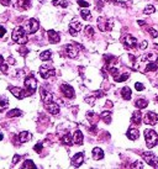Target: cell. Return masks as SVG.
<instances>
[{
	"label": "cell",
	"instance_id": "1",
	"mask_svg": "<svg viewBox=\"0 0 158 169\" xmlns=\"http://www.w3.org/2000/svg\"><path fill=\"white\" fill-rule=\"evenodd\" d=\"M11 39H13L14 42H16L19 45H25L28 41V37H27V35H26V32H25V30H24L22 26L15 27V30L13 31Z\"/></svg>",
	"mask_w": 158,
	"mask_h": 169
},
{
	"label": "cell",
	"instance_id": "2",
	"mask_svg": "<svg viewBox=\"0 0 158 169\" xmlns=\"http://www.w3.org/2000/svg\"><path fill=\"white\" fill-rule=\"evenodd\" d=\"M145 140H146V143H147V147L148 148H153L157 142H158V134L156 131L153 130H146L145 131Z\"/></svg>",
	"mask_w": 158,
	"mask_h": 169
},
{
	"label": "cell",
	"instance_id": "3",
	"mask_svg": "<svg viewBox=\"0 0 158 169\" xmlns=\"http://www.w3.org/2000/svg\"><path fill=\"white\" fill-rule=\"evenodd\" d=\"M40 74H41V77L43 79H48L50 77H53L56 74V71H54L53 67L50 65V64H42L40 67Z\"/></svg>",
	"mask_w": 158,
	"mask_h": 169
},
{
	"label": "cell",
	"instance_id": "4",
	"mask_svg": "<svg viewBox=\"0 0 158 169\" xmlns=\"http://www.w3.org/2000/svg\"><path fill=\"white\" fill-rule=\"evenodd\" d=\"M142 157L146 160V163H148L151 167L158 168V158L156 157V154H153L151 152H143L142 153Z\"/></svg>",
	"mask_w": 158,
	"mask_h": 169
},
{
	"label": "cell",
	"instance_id": "5",
	"mask_svg": "<svg viewBox=\"0 0 158 169\" xmlns=\"http://www.w3.org/2000/svg\"><path fill=\"white\" fill-rule=\"evenodd\" d=\"M25 86H26V90L30 93V95L34 94V93L36 91V89H37V82H36V79H35L32 75L28 77V78H26V80H25Z\"/></svg>",
	"mask_w": 158,
	"mask_h": 169
},
{
	"label": "cell",
	"instance_id": "6",
	"mask_svg": "<svg viewBox=\"0 0 158 169\" xmlns=\"http://www.w3.org/2000/svg\"><path fill=\"white\" fill-rule=\"evenodd\" d=\"M9 90H10L11 94H13L15 97H17V99H24V97H26V96L30 95V93H28L27 90H22V89L17 88V86H9Z\"/></svg>",
	"mask_w": 158,
	"mask_h": 169
},
{
	"label": "cell",
	"instance_id": "7",
	"mask_svg": "<svg viewBox=\"0 0 158 169\" xmlns=\"http://www.w3.org/2000/svg\"><path fill=\"white\" fill-rule=\"evenodd\" d=\"M121 41L126 47H129V48H135L137 46V40L132 35H125L121 39Z\"/></svg>",
	"mask_w": 158,
	"mask_h": 169
},
{
	"label": "cell",
	"instance_id": "8",
	"mask_svg": "<svg viewBox=\"0 0 158 169\" xmlns=\"http://www.w3.org/2000/svg\"><path fill=\"white\" fill-rule=\"evenodd\" d=\"M98 27H99V30L100 31H103V32H105V31H109V30H111V21H109L106 17H99L98 19Z\"/></svg>",
	"mask_w": 158,
	"mask_h": 169
},
{
	"label": "cell",
	"instance_id": "9",
	"mask_svg": "<svg viewBox=\"0 0 158 169\" xmlns=\"http://www.w3.org/2000/svg\"><path fill=\"white\" fill-rule=\"evenodd\" d=\"M143 121H145L146 125L154 126L157 123V121H158V115L156 112H153V111H148V112H146V115L143 117Z\"/></svg>",
	"mask_w": 158,
	"mask_h": 169
},
{
	"label": "cell",
	"instance_id": "10",
	"mask_svg": "<svg viewBox=\"0 0 158 169\" xmlns=\"http://www.w3.org/2000/svg\"><path fill=\"white\" fill-rule=\"evenodd\" d=\"M61 91L64 94L66 97H69V99H73V97H74V89H73L69 84L63 83V84L61 85Z\"/></svg>",
	"mask_w": 158,
	"mask_h": 169
},
{
	"label": "cell",
	"instance_id": "11",
	"mask_svg": "<svg viewBox=\"0 0 158 169\" xmlns=\"http://www.w3.org/2000/svg\"><path fill=\"white\" fill-rule=\"evenodd\" d=\"M40 28V24L36 19H30L27 22V33H35Z\"/></svg>",
	"mask_w": 158,
	"mask_h": 169
},
{
	"label": "cell",
	"instance_id": "12",
	"mask_svg": "<svg viewBox=\"0 0 158 169\" xmlns=\"http://www.w3.org/2000/svg\"><path fill=\"white\" fill-rule=\"evenodd\" d=\"M78 52H79V50L74 43H69L66 46V53L69 58H75L78 56Z\"/></svg>",
	"mask_w": 158,
	"mask_h": 169
},
{
	"label": "cell",
	"instance_id": "13",
	"mask_svg": "<svg viewBox=\"0 0 158 169\" xmlns=\"http://www.w3.org/2000/svg\"><path fill=\"white\" fill-rule=\"evenodd\" d=\"M80 30H82V24L78 22L77 20H73L69 25V33L72 36H77Z\"/></svg>",
	"mask_w": 158,
	"mask_h": 169
},
{
	"label": "cell",
	"instance_id": "14",
	"mask_svg": "<svg viewBox=\"0 0 158 169\" xmlns=\"http://www.w3.org/2000/svg\"><path fill=\"white\" fill-rule=\"evenodd\" d=\"M40 93H41V100L43 101L45 104H48V103H51L52 101V94L50 93V91H47V90H45L43 88H41L40 89Z\"/></svg>",
	"mask_w": 158,
	"mask_h": 169
},
{
	"label": "cell",
	"instance_id": "15",
	"mask_svg": "<svg viewBox=\"0 0 158 169\" xmlns=\"http://www.w3.org/2000/svg\"><path fill=\"white\" fill-rule=\"evenodd\" d=\"M84 162V154L83 153H77L73 158H72V165L73 167H80Z\"/></svg>",
	"mask_w": 158,
	"mask_h": 169
},
{
	"label": "cell",
	"instance_id": "16",
	"mask_svg": "<svg viewBox=\"0 0 158 169\" xmlns=\"http://www.w3.org/2000/svg\"><path fill=\"white\" fill-rule=\"evenodd\" d=\"M126 136L129 137V140L135 141V140H137V138H138V136H140V132H138V130H137V128L131 127V128H129L127 133H126Z\"/></svg>",
	"mask_w": 158,
	"mask_h": 169
},
{
	"label": "cell",
	"instance_id": "17",
	"mask_svg": "<svg viewBox=\"0 0 158 169\" xmlns=\"http://www.w3.org/2000/svg\"><path fill=\"white\" fill-rule=\"evenodd\" d=\"M47 35H48L50 42H52V43H58L59 40H61V36L58 35V33H57L54 30H50V31L47 32Z\"/></svg>",
	"mask_w": 158,
	"mask_h": 169
},
{
	"label": "cell",
	"instance_id": "18",
	"mask_svg": "<svg viewBox=\"0 0 158 169\" xmlns=\"http://www.w3.org/2000/svg\"><path fill=\"white\" fill-rule=\"evenodd\" d=\"M46 109H47V111L50 112V114H52V115H57L58 112H59V106H58V104H56V103H48V104H46Z\"/></svg>",
	"mask_w": 158,
	"mask_h": 169
},
{
	"label": "cell",
	"instance_id": "19",
	"mask_svg": "<svg viewBox=\"0 0 158 169\" xmlns=\"http://www.w3.org/2000/svg\"><path fill=\"white\" fill-rule=\"evenodd\" d=\"M93 158L95 160H99V159H103L104 158V151L99 147H95L93 149Z\"/></svg>",
	"mask_w": 158,
	"mask_h": 169
},
{
	"label": "cell",
	"instance_id": "20",
	"mask_svg": "<svg viewBox=\"0 0 158 169\" xmlns=\"http://www.w3.org/2000/svg\"><path fill=\"white\" fill-rule=\"evenodd\" d=\"M142 119H143V115L141 114V111H135L132 114V117H131V121L136 125H141L142 122Z\"/></svg>",
	"mask_w": 158,
	"mask_h": 169
},
{
	"label": "cell",
	"instance_id": "21",
	"mask_svg": "<svg viewBox=\"0 0 158 169\" xmlns=\"http://www.w3.org/2000/svg\"><path fill=\"white\" fill-rule=\"evenodd\" d=\"M31 133L30 132H27V131H24V132H21L20 134H19V142H21V143H25V142H27V141H30L31 140Z\"/></svg>",
	"mask_w": 158,
	"mask_h": 169
},
{
	"label": "cell",
	"instance_id": "22",
	"mask_svg": "<svg viewBox=\"0 0 158 169\" xmlns=\"http://www.w3.org/2000/svg\"><path fill=\"white\" fill-rule=\"evenodd\" d=\"M74 143L75 145H83V140H84V137H83V133H82V131H79V130H77L75 132H74Z\"/></svg>",
	"mask_w": 158,
	"mask_h": 169
},
{
	"label": "cell",
	"instance_id": "23",
	"mask_svg": "<svg viewBox=\"0 0 158 169\" xmlns=\"http://www.w3.org/2000/svg\"><path fill=\"white\" fill-rule=\"evenodd\" d=\"M31 6V0H17V8L21 10H26Z\"/></svg>",
	"mask_w": 158,
	"mask_h": 169
},
{
	"label": "cell",
	"instance_id": "24",
	"mask_svg": "<svg viewBox=\"0 0 158 169\" xmlns=\"http://www.w3.org/2000/svg\"><path fill=\"white\" fill-rule=\"evenodd\" d=\"M141 61L143 62H157V56L154 53H147L141 57Z\"/></svg>",
	"mask_w": 158,
	"mask_h": 169
},
{
	"label": "cell",
	"instance_id": "25",
	"mask_svg": "<svg viewBox=\"0 0 158 169\" xmlns=\"http://www.w3.org/2000/svg\"><path fill=\"white\" fill-rule=\"evenodd\" d=\"M121 95H122L123 100H130L131 99V89L129 86H123L121 89Z\"/></svg>",
	"mask_w": 158,
	"mask_h": 169
},
{
	"label": "cell",
	"instance_id": "26",
	"mask_svg": "<svg viewBox=\"0 0 158 169\" xmlns=\"http://www.w3.org/2000/svg\"><path fill=\"white\" fill-rule=\"evenodd\" d=\"M157 71V63L156 62H148L147 67L143 69L145 73H148V72H156Z\"/></svg>",
	"mask_w": 158,
	"mask_h": 169
},
{
	"label": "cell",
	"instance_id": "27",
	"mask_svg": "<svg viewBox=\"0 0 158 169\" xmlns=\"http://www.w3.org/2000/svg\"><path fill=\"white\" fill-rule=\"evenodd\" d=\"M135 106L138 109V110H141V109H145V108H147V100H145V99H138V100H136V103H135Z\"/></svg>",
	"mask_w": 158,
	"mask_h": 169
},
{
	"label": "cell",
	"instance_id": "28",
	"mask_svg": "<svg viewBox=\"0 0 158 169\" xmlns=\"http://www.w3.org/2000/svg\"><path fill=\"white\" fill-rule=\"evenodd\" d=\"M62 142L64 143V145H67V146H71V145H72V143L74 142V140L72 138V136H71L69 133H66L64 136L62 137Z\"/></svg>",
	"mask_w": 158,
	"mask_h": 169
},
{
	"label": "cell",
	"instance_id": "29",
	"mask_svg": "<svg viewBox=\"0 0 158 169\" xmlns=\"http://www.w3.org/2000/svg\"><path fill=\"white\" fill-rule=\"evenodd\" d=\"M100 117L104 120L105 123H110V122H111V112H110V111H104V112L101 114Z\"/></svg>",
	"mask_w": 158,
	"mask_h": 169
},
{
	"label": "cell",
	"instance_id": "30",
	"mask_svg": "<svg viewBox=\"0 0 158 169\" xmlns=\"http://www.w3.org/2000/svg\"><path fill=\"white\" fill-rule=\"evenodd\" d=\"M51 57H52V52L51 51H45V52H42L40 54V59L41 61H48V59H51Z\"/></svg>",
	"mask_w": 158,
	"mask_h": 169
},
{
	"label": "cell",
	"instance_id": "31",
	"mask_svg": "<svg viewBox=\"0 0 158 169\" xmlns=\"http://www.w3.org/2000/svg\"><path fill=\"white\" fill-rule=\"evenodd\" d=\"M21 115H22V111L19 110V109H14V110H10L8 112L9 117H17V116H21Z\"/></svg>",
	"mask_w": 158,
	"mask_h": 169
},
{
	"label": "cell",
	"instance_id": "32",
	"mask_svg": "<svg viewBox=\"0 0 158 169\" xmlns=\"http://www.w3.org/2000/svg\"><path fill=\"white\" fill-rule=\"evenodd\" d=\"M129 74L127 73H125V74H121V75H116V77H114V79H115V82L116 83H121V82H125V80H127L129 79Z\"/></svg>",
	"mask_w": 158,
	"mask_h": 169
},
{
	"label": "cell",
	"instance_id": "33",
	"mask_svg": "<svg viewBox=\"0 0 158 169\" xmlns=\"http://www.w3.org/2000/svg\"><path fill=\"white\" fill-rule=\"evenodd\" d=\"M52 4L54 6H62V8H67L68 6V3L66 2V0H53Z\"/></svg>",
	"mask_w": 158,
	"mask_h": 169
},
{
	"label": "cell",
	"instance_id": "34",
	"mask_svg": "<svg viewBox=\"0 0 158 169\" xmlns=\"http://www.w3.org/2000/svg\"><path fill=\"white\" fill-rule=\"evenodd\" d=\"M21 168H24V169H27V168H34V169H36V165L34 164V162H32V160L27 159V160H25V162H24V164L21 165Z\"/></svg>",
	"mask_w": 158,
	"mask_h": 169
},
{
	"label": "cell",
	"instance_id": "35",
	"mask_svg": "<svg viewBox=\"0 0 158 169\" xmlns=\"http://www.w3.org/2000/svg\"><path fill=\"white\" fill-rule=\"evenodd\" d=\"M8 99L6 97H0V111H4L8 108Z\"/></svg>",
	"mask_w": 158,
	"mask_h": 169
},
{
	"label": "cell",
	"instance_id": "36",
	"mask_svg": "<svg viewBox=\"0 0 158 169\" xmlns=\"http://www.w3.org/2000/svg\"><path fill=\"white\" fill-rule=\"evenodd\" d=\"M154 11H156V9H154V6H153V5H147V6L143 9V14H145V15L153 14Z\"/></svg>",
	"mask_w": 158,
	"mask_h": 169
},
{
	"label": "cell",
	"instance_id": "37",
	"mask_svg": "<svg viewBox=\"0 0 158 169\" xmlns=\"http://www.w3.org/2000/svg\"><path fill=\"white\" fill-rule=\"evenodd\" d=\"M84 31H85V35H86V37L91 39V37L94 36V30H93V27H91V26H89V25H88V26L85 27V30H84Z\"/></svg>",
	"mask_w": 158,
	"mask_h": 169
},
{
	"label": "cell",
	"instance_id": "38",
	"mask_svg": "<svg viewBox=\"0 0 158 169\" xmlns=\"http://www.w3.org/2000/svg\"><path fill=\"white\" fill-rule=\"evenodd\" d=\"M80 15H82V17H83L84 20H90V19H91V16H90V11L86 10V9H83V10L80 11Z\"/></svg>",
	"mask_w": 158,
	"mask_h": 169
},
{
	"label": "cell",
	"instance_id": "39",
	"mask_svg": "<svg viewBox=\"0 0 158 169\" xmlns=\"http://www.w3.org/2000/svg\"><path fill=\"white\" fill-rule=\"evenodd\" d=\"M95 99H97V96L93 95L90 97H85V101H86V103H89V105H94V101H95Z\"/></svg>",
	"mask_w": 158,
	"mask_h": 169
},
{
	"label": "cell",
	"instance_id": "40",
	"mask_svg": "<svg viewBox=\"0 0 158 169\" xmlns=\"http://www.w3.org/2000/svg\"><path fill=\"white\" fill-rule=\"evenodd\" d=\"M78 5H80L82 8H88L89 3L86 2V0H78Z\"/></svg>",
	"mask_w": 158,
	"mask_h": 169
},
{
	"label": "cell",
	"instance_id": "41",
	"mask_svg": "<svg viewBox=\"0 0 158 169\" xmlns=\"http://www.w3.org/2000/svg\"><path fill=\"white\" fill-rule=\"evenodd\" d=\"M148 32L151 33L152 37H154V39L158 37V31H156V30H153V28H148Z\"/></svg>",
	"mask_w": 158,
	"mask_h": 169
},
{
	"label": "cell",
	"instance_id": "42",
	"mask_svg": "<svg viewBox=\"0 0 158 169\" xmlns=\"http://www.w3.org/2000/svg\"><path fill=\"white\" fill-rule=\"evenodd\" d=\"M135 88H136L137 91H142V90L145 89V86H143L142 83H136V84H135Z\"/></svg>",
	"mask_w": 158,
	"mask_h": 169
},
{
	"label": "cell",
	"instance_id": "43",
	"mask_svg": "<svg viewBox=\"0 0 158 169\" xmlns=\"http://www.w3.org/2000/svg\"><path fill=\"white\" fill-rule=\"evenodd\" d=\"M19 52H20V53H22V56H26V54L28 53V50H27L26 47H24V46H22V47H20Z\"/></svg>",
	"mask_w": 158,
	"mask_h": 169
},
{
	"label": "cell",
	"instance_id": "44",
	"mask_svg": "<svg viewBox=\"0 0 158 169\" xmlns=\"http://www.w3.org/2000/svg\"><path fill=\"white\" fill-rule=\"evenodd\" d=\"M0 69H2V72L6 73V72H8V64H5V63H2V64H0Z\"/></svg>",
	"mask_w": 158,
	"mask_h": 169
},
{
	"label": "cell",
	"instance_id": "45",
	"mask_svg": "<svg viewBox=\"0 0 158 169\" xmlns=\"http://www.w3.org/2000/svg\"><path fill=\"white\" fill-rule=\"evenodd\" d=\"M148 47V43H147V41H142L141 43H140V50H146Z\"/></svg>",
	"mask_w": 158,
	"mask_h": 169
},
{
	"label": "cell",
	"instance_id": "46",
	"mask_svg": "<svg viewBox=\"0 0 158 169\" xmlns=\"http://www.w3.org/2000/svg\"><path fill=\"white\" fill-rule=\"evenodd\" d=\"M20 158H21V157H20L19 154H15V156H14V158H13V164L15 165V164L19 162V159H20Z\"/></svg>",
	"mask_w": 158,
	"mask_h": 169
},
{
	"label": "cell",
	"instance_id": "47",
	"mask_svg": "<svg viewBox=\"0 0 158 169\" xmlns=\"http://www.w3.org/2000/svg\"><path fill=\"white\" fill-rule=\"evenodd\" d=\"M34 149H35L36 152H40V151L42 149V143H37V145L34 147Z\"/></svg>",
	"mask_w": 158,
	"mask_h": 169
},
{
	"label": "cell",
	"instance_id": "48",
	"mask_svg": "<svg viewBox=\"0 0 158 169\" xmlns=\"http://www.w3.org/2000/svg\"><path fill=\"white\" fill-rule=\"evenodd\" d=\"M134 168H143V164L141 162H135V164H132Z\"/></svg>",
	"mask_w": 158,
	"mask_h": 169
},
{
	"label": "cell",
	"instance_id": "49",
	"mask_svg": "<svg viewBox=\"0 0 158 169\" xmlns=\"http://www.w3.org/2000/svg\"><path fill=\"white\" fill-rule=\"evenodd\" d=\"M5 32H6V30H5L3 26H0V37H3V36L5 35Z\"/></svg>",
	"mask_w": 158,
	"mask_h": 169
},
{
	"label": "cell",
	"instance_id": "50",
	"mask_svg": "<svg viewBox=\"0 0 158 169\" xmlns=\"http://www.w3.org/2000/svg\"><path fill=\"white\" fill-rule=\"evenodd\" d=\"M94 95H95L97 97H101V96H104L105 94H104L103 91H95V93H94Z\"/></svg>",
	"mask_w": 158,
	"mask_h": 169
},
{
	"label": "cell",
	"instance_id": "51",
	"mask_svg": "<svg viewBox=\"0 0 158 169\" xmlns=\"http://www.w3.org/2000/svg\"><path fill=\"white\" fill-rule=\"evenodd\" d=\"M8 62L11 63V64H14V63H15V59H14L13 57H9V58H8Z\"/></svg>",
	"mask_w": 158,
	"mask_h": 169
},
{
	"label": "cell",
	"instance_id": "52",
	"mask_svg": "<svg viewBox=\"0 0 158 169\" xmlns=\"http://www.w3.org/2000/svg\"><path fill=\"white\" fill-rule=\"evenodd\" d=\"M106 108H112V103H111V101H106Z\"/></svg>",
	"mask_w": 158,
	"mask_h": 169
},
{
	"label": "cell",
	"instance_id": "53",
	"mask_svg": "<svg viewBox=\"0 0 158 169\" xmlns=\"http://www.w3.org/2000/svg\"><path fill=\"white\" fill-rule=\"evenodd\" d=\"M3 138H4V137H3V134H2V133H0V141H2Z\"/></svg>",
	"mask_w": 158,
	"mask_h": 169
},
{
	"label": "cell",
	"instance_id": "54",
	"mask_svg": "<svg viewBox=\"0 0 158 169\" xmlns=\"http://www.w3.org/2000/svg\"><path fill=\"white\" fill-rule=\"evenodd\" d=\"M156 101H157V103H158V96H157V97H156Z\"/></svg>",
	"mask_w": 158,
	"mask_h": 169
}]
</instances>
